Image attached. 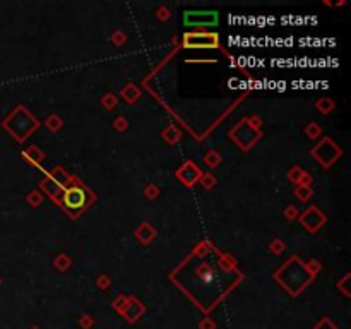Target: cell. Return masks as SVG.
Listing matches in <instances>:
<instances>
[{
  "instance_id": "cell-1",
  "label": "cell",
  "mask_w": 351,
  "mask_h": 329,
  "mask_svg": "<svg viewBox=\"0 0 351 329\" xmlns=\"http://www.w3.org/2000/svg\"><path fill=\"white\" fill-rule=\"evenodd\" d=\"M86 201V194L81 191V189H71L66 194V202L71 207H81Z\"/></svg>"
}]
</instances>
